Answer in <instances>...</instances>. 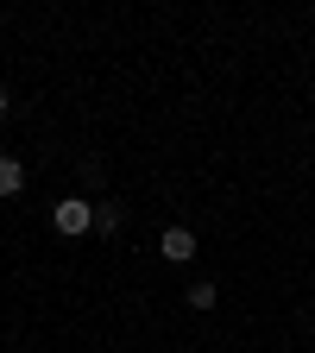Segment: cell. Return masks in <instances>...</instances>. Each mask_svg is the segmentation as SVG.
<instances>
[{"instance_id":"obj_1","label":"cell","mask_w":315,"mask_h":353,"mask_svg":"<svg viewBox=\"0 0 315 353\" xmlns=\"http://www.w3.org/2000/svg\"><path fill=\"white\" fill-rule=\"evenodd\" d=\"M51 228H57L63 240H82L88 228H95V202H82V196H63V202L51 208Z\"/></svg>"},{"instance_id":"obj_2","label":"cell","mask_w":315,"mask_h":353,"mask_svg":"<svg viewBox=\"0 0 315 353\" xmlns=\"http://www.w3.org/2000/svg\"><path fill=\"white\" fill-rule=\"evenodd\" d=\"M158 252H164V265H190V259H196V234H190V228H164Z\"/></svg>"},{"instance_id":"obj_3","label":"cell","mask_w":315,"mask_h":353,"mask_svg":"<svg viewBox=\"0 0 315 353\" xmlns=\"http://www.w3.org/2000/svg\"><path fill=\"white\" fill-rule=\"evenodd\" d=\"M19 190H26V164L13 152H0V196H19Z\"/></svg>"},{"instance_id":"obj_4","label":"cell","mask_w":315,"mask_h":353,"mask_svg":"<svg viewBox=\"0 0 315 353\" xmlns=\"http://www.w3.org/2000/svg\"><path fill=\"white\" fill-rule=\"evenodd\" d=\"M190 309H196V316H208V309H214V284H190V296H183Z\"/></svg>"},{"instance_id":"obj_5","label":"cell","mask_w":315,"mask_h":353,"mask_svg":"<svg viewBox=\"0 0 315 353\" xmlns=\"http://www.w3.org/2000/svg\"><path fill=\"white\" fill-rule=\"evenodd\" d=\"M95 228H108V234L120 228V208H114V202H101V208H95Z\"/></svg>"},{"instance_id":"obj_6","label":"cell","mask_w":315,"mask_h":353,"mask_svg":"<svg viewBox=\"0 0 315 353\" xmlns=\"http://www.w3.org/2000/svg\"><path fill=\"white\" fill-rule=\"evenodd\" d=\"M7 108H13V101H7V82H0V114H7Z\"/></svg>"}]
</instances>
